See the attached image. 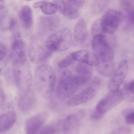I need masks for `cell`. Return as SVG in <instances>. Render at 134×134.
Instances as JSON below:
<instances>
[{"instance_id": "obj_1", "label": "cell", "mask_w": 134, "mask_h": 134, "mask_svg": "<svg viewBox=\"0 0 134 134\" xmlns=\"http://www.w3.org/2000/svg\"><path fill=\"white\" fill-rule=\"evenodd\" d=\"M56 76L53 69L48 64H41L36 69L34 82L40 95L46 99L51 98L54 92Z\"/></svg>"}, {"instance_id": "obj_2", "label": "cell", "mask_w": 134, "mask_h": 134, "mask_svg": "<svg viewBox=\"0 0 134 134\" xmlns=\"http://www.w3.org/2000/svg\"><path fill=\"white\" fill-rule=\"evenodd\" d=\"M13 70L16 84L21 93L31 89L32 73L27 58L12 61Z\"/></svg>"}, {"instance_id": "obj_3", "label": "cell", "mask_w": 134, "mask_h": 134, "mask_svg": "<svg viewBox=\"0 0 134 134\" xmlns=\"http://www.w3.org/2000/svg\"><path fill=\"white\" fill-rule=\"evenodd\" d=\"M79 86L75 74L69 70H65L60 77L56 89V96L60 99L69 98L76 92Z\"/></svg>"}, {"instance_id": "obj_4", "label": "cell", "mask_w": 134, "mask_h": 134, "mask_svg": "<svg viewBox=\"0 0 134 134\" xmlns=\"http://www.w3.org/2000/svg\"><path fill=\"white\" fill-rule=\"evenodd\" d=\"M47 48L52 52H61L68 50L72 43V36L70 30L64 28L50 34L44 42Z\"/></svg>"}, {"instance_id": "obj_5", "label": "cell", "mask_w": 134, "mask_h": 134, "mask_svg": "<svg viewBox=\"0 0 134 134\" xmlns=\"http://www.w3.org/2000/svg\"><path fill=\"white\" fill-rule=\"evenodd\" d=\"M92 46L94 53L101 62H109L113 60L114 50L103 35L95 34L92 39Z\"/></svg>"}, {"instance_id": "obj_6", "label": "cell", "mask_w": 134, "mask_h": 134, "mask_svg": "<svg viewBox=\"0 0 134 134\" xmlns=\"http://www.w3.org/2000/svg\"><path fill=\"white\" fill-rule=\"evenodd\" d=\"M124 18V15L117 10H107L99 20V28L102 32L110 35L114 33Z\"/></svg>"}, {"instance_id": "obj_7", "label": "cell", "mask_w": 134, "mask_h": 134, "mask_svg": "<svg viewBox=\"0 0 134 134\" xmlns=\"http://www.w3.org/2000/svg\"><path fill=\"white\" fill-rule=\"evenodd\" d=\"M52 51L48 50L45 43L37 37L31 38L28 48V56L30 60L35 63L45 61L52 54Z\"/></svg>"}, {"instance_id": "obj_8", "label": "cell", "mask_w": 134, "mask_h": 134, "mask_svg": "<svg viewBox=\"0 0 134 134\" xmlns=\"http://www.w3.org/2000/svg\"><path fill=\"white\" fill-rule=\"evenodd\" d=\"M123 91L118 89L115 91L109 92L97 104L95 110L104 114L118 104L124 99Z\"/></svg>"}, {"instance_id": "obj_9", "label": "cell", "mask_w": 134, "mask_h": 134, "mask_svg": "<svg viewBox=\"0 0 134 134\" xmlns=\"http://www.w3.org/2000/svg\"><path fill=\"white\" fill-rule=\"evenodd\" d=\"M128 70V62L124 59L120 61L111 76L108 83V88L110 92L118 90L124 81Z\"/></svg>"}, {"instance_id": "obj_10", "label": "cell", "mask_w": 134, "mask_h": 134, "mask_svg": "<svg viewBox=\"0 0 134 134\" xmlns=\"http://www.w3.org/2000/svg\"><path fill=\"white\" fill-rule=\"evenodd\" d=\"M47 118L46 112H40L29 117L25 124L26 134H35L43 127Z\"/></svg>"}, {"instance_id": "obj_11", "label": "cell", "mask_w": 134, "mask_h": 134, "mask_svg": "<svg viewBox=\"0 0 134 134\" xmlns=\"http://www.w3.org/2000/svg\"><path fill=\"white\" fill-rule=\"evenodd\" d=\"M96 94V89L90 86L84 89L76 95L70 98L67 103L69 107H74L84 104L92 99Z\"/></svg>"}, {"instance_id": "obj_12", "label": "cell", "mask_w": 134, "mask_h": 134, "mask_svg": "<svg viewBox=\"0 0 134 134\" xmlns=\"http://www.w3.org/2000/svg\"><path fill=\"white\" fill-rule=\"evenodd\" d=\"M10 56L12 61L27 58L25 44L18 32L14 35L11 44Z\"/></svg>"}, {"instance_id": "obj_13", "label": "cell", "mask_w": 134, "mask_h": 134, "mask_svg": "<svg viewBox=\"0 0 134 134\" xmlns=\"http://www.w3.org/2000/svg\"><path fill=\"white\" fill-rule=\"evenodd\" d=\"M75 61L80 63L87 64L90 66H96L99 63V61L94 52L87 50H80L71 53Z\"/></svg>"}, {"instance_id": "obj_14", "label": "cell", "mask_w": 134, "mask_h": 134, "mask_svg": "<svg viewBox=\"0 0 134 134\" xmlns=\"http://www.w3.org/2000/svg\"><path fill=\"white\" fill-rule=\"evenodd\" d=\"M35 103V94L30 89L27 92L21 93L18 99V105L20 111L27 114L33 109Z\"/></svg>"}, {"instance_id": "obj_15", "label": "cell", "mask_w": 134, "mask_h": 134, "mask_svg": "<svg viewBox=\"0 0 134 134\" xmlns=\"http://www.w3.org/2000/svg\"><path fill=\"white\" fill-rule=\"evenodd\" d=\"M80 121L79 117L74 114L68 115L63 124V134H80Z\"/></svg>"}, {"instance_id": "obj_16", "label": "cell", "mask_w": 134, "mask_h": 134, "mask_svg": "<svg viewBox=\"0 0 134 134\" xmlns=\"http://www.w3.org/2000/svg\"><path fill=\"white\" fill-rule=\"evenodd\" d=\"M93 69L91 66L79 63L75 68V75L78 81L79 85H83L87 83L92 77Z\"/></svg>"}, {"instance_id": "obj_17", "label": "cell", "mask_w": 134, "mask_h": 134, "mask_svg": "<svg viewBox=\"0 0 134 134\" xmlns=\"http://www.w3.org/2000/svg\"><path fill=\"white\" fill-rule=\"evenodd\" d=\"M54 3L58 10L65 17L70 19H75L79 16V13L76 8L63 0H55Z\"/></svg>"}, {"instance_id": "obj_18", "label": "cell", "mask_w": 134, "mask_h": 134, "mask_svg": "<svg viewBox=\"0 0 134 134\" xmlns=\"http://www.w3.org/2000/svg\"><path fill=\"white\" fill-rule=\"evenodd\" d=\"M16 115L14 111H8L0 114V134L6 132L14 125Z\"/></svg>"}, {"instance_id": "obj_19", "label": "cell", "mask_w": 134, "mask_h": 134, "mask_svg": "<svg viewBox=\"0 0 134 134\" xmlns=\"http://www.w3.org/2000/svg\"><path fill=\"white\" fill-rule=\"evenodd\" d=\"M60 23V19L58 16H45L40 20L39 26L43 32H48L57 28Z\"/></svg>"}, {"instance_id": "obj_20", "label": "cell", "mask_w": 134, "mask_h": 134, "mask_svg": "<svg viewBox=\"0 0 134 134\" xmlns=\"http://www.w3.org/2000/svg\"><path fill=\"white\" fill-rule=\"evenodd\" d=\"M73 37L75 41L79 43H83L87 37V30L85 20L81 18L75 24L74 28Z\"/></svg>"}, {"instance_id": "obj_21", "label": "cell", "mask_w": 134, "mask_h": 134, "mask_svg": "<svg viewBox=\"0 0 134 134\" xmlns=\"http://www.w3.org/2000/svg\"><path fill=\"white\" fill-rule=\"evenodd\" d=\"M19 17L24 28L29 30L33 23L32 14L30 7L28 6H23L19 12Z\"/></svg>"}, {"instance_id": "obj_22", "label": "cell", "mask_w": 134, "mask_h": 134, "mask_svg": "<svg viewBox=\"0 0 134 134\" xmlns=\"http://www.w3.org/2000/svg\"><path fill=\"white\" fill-rule=\"evenodd\" d=\"M8 12L5 7L0 10V29L3 30H13L16 27V21L9 18Z\"/></svg>"}, {"instance_id": "obj_23", "label": "cell", "mask_w": 134, "mask_h": 134, "mask_svg": "<svg viewBox=\"0 0 134 134\" xmlns=\"http://www.w3.org/2000/svg\"><path fill=\"white\" fill-rule=\"evenodd\" d=\"M34 8H40L41 12L47 15L55 14L58 10L57 5L54 3L48 1H39L35 2L32 5Z\"/></svg>"}, {"instance_id": "obj_24", "label": "cell", "mask_w": 134, "mask_h": 134, "mask_svg": "<svg viewBox=\"0 0 134 134\" xmlns=\"http://www.w3.org/2000/svg\"><path fill=\"white\" fill-rule=\"evenodd\" d=\"M96 67L99 74L106 77H111L115 70L114 63L112 61L105 63L101 62Z\"/></svg>"}, {"instance_id": "obj_25", "label": "cell", "mask_w": 134, "mask_h": 134, "mask_svg": "<svg viewBox=\"0 0 134 134\" xmlns=\"http://www.w3.org/2000/svg\"><path fill=\"white\" fill-rule=\"evenodd\" d=\"M124 97L129 102L134 103V80L127 83L124 87Z\"/></svg>"}, {"instance_id": "obj_26", "label": "cell", "mask_w": 134, "mask_h": 134, "mask_svg": "<svg viewBox=\"0 0 134 134\" xmlns=\"http://www.w3.org/2000/svg\"><path fill=\"white\" fill-rule=\"evenodd\" d=\"M107 5V0H94L91 6V11L94 14L102 12Z\"/></svg>"}, {"instance_id": "obj_27", "label": "cell", "mask_w": 134, "mask_h": 134, "mask_svg": "<svg viewBox=\"0 0 134 134\" xmlns=\"http://www.w3.org/2000/svg\"><path fill=\"white\" fill-rule=\"evenodd\" d=\"M126 20L128 25L134 26V7H126Z\"/></svg>"}, {"instance_id": "obj_28", "label": "cell", "mask_w": 134, "mask_h": 134, "mask_svg": "<svg viewBox=\"0 0 134 134\" xmlns=\"http://www.w3.org/2000/svg\"><path fill=\"white\" fill-rule=\"evenodd\" d=\"M74 61L75 60L73 58L71 54H70L60 60L58 63V66L60 69H65L73 64Z\"/></svg>"}, {"instance_id": "obj_29", "label": "cell", "mask_w": 134, "mask_h": 134, "mask_svg": "<svg viewBox=\"0 0 134 134\" xmlns=\"http://www.w3.org/2000/svg\"><path fill=\"white\" fill-rule=\"evenodd\" d=\"M57 127L53 125H49L42 127L35 134H55Z\"/></svg>"}, {"instance_id": "obj_30", "label": "cell", "mask_w": 134, "mask_h": 134, "mask_svg": "<svg viewBox=\"0 0 134 134\" xmlns=\"http://www.w3.org/2000/svg\"><path fill=\"white\" fill-rule=\"evenodd\" d=\"M76 9H81L84 5L85 0H64Z\"/></svg>"}, {"instance_id": "obj_31", "label": "cell", "mask_w": 134, "mask_h": 134, "mask_svg": "<svg viewBox=\"0 0 134 134\" xmlns=\"http://www.w3.org/2000/svg\"><path fill=\"white\" fill-rule=\"evenodd\" d=\"M125 120L128 124H134V111H130L127 114Z\"/></svg>"}, {"instance_id": "obj_32", "label": "cell", "mask_w": 134, "mask_h": 134, "mask_svg": "<svg viewBox=\"0 0 134 134\" xmlns=\"http://www.w3.org/2000/svg\"><path fill=\"white\" fill-rule=\"evenodd\" d=\"M7 53V49L5 46L0 42V61L3 60L5 57Z\"/></svg>"}, {"instance_id": "obj_33", "label": "cell", "mask_w": 134, "mask_h": 134, "mask_svg": "<svg viewBox=\"0 0 134 134\" xmlns=\"http://www.w3.org/2000/svg\"><path fill=\"white\" fill-rule=\"evenodd\" d=\"M126 7H134V0H119Z\"/></svg>"}, {"instance_id": "obj_34", "label": "cell", "mask_w": 134, "mask_h": 134, "mask_svg": "<svg viewBox=\"0 0 134 134\" xmlns=\"http://www.w3.org/2000/svg\"><path fill=\"white\" fill-rule=\"evenodd\" d=\"M5 100V93L0 85V108L3 105Z\"/></svg>"}, {"instance_id": "obj_35", "label": "cell", "mask_w": 134, "mask_h": 134, "mask_svg": "<svg viewBox=\"0 0 134 134\" xmlns=\"http://www.w3.org/2000/svg\"><path fill=\"white\" fill-rule=\"evenodd\" d=\"M103 115H104L103 114H101V113H99V112H98V111H97L95 110V111L92 114L91 118L92 119L97 120V119H99L103 117Z\"/></svg>"}, {"instance_id": "obj_36", "label": "cell", "mask_w": 134, "mask_h": 134, "mask_svg": "<svg viewBox=\"0 0 134 134\" xmlns=\"http://www.w3.org/2000/svg\"><path fill=\"white\" fill-rule=\"evenodd\" d=\"M128 129L125 128H119L116 130L115 132H113L112 134H128Z\"/></svg>"}, {"instance_id": "obj_37", "label": "cell", "mask_w": 134, "mask_h": 134, "mask_svg": "<svg viewBox=\"0 0 134 134\" xmlns=\"http://www.w3.org/2000/svg\"><path fill=\"white\" fill-rule=\"evenodd\" d=\"M5 0H0V10L5 7Z\"/></svg>"}, {"instance_id": "obj_38", "label": "cell", "mask_w": 134, "mask_h": 134, "mask_svg": "<svg viewBox=\"0 0 134 134\" xmlns=\"http://www.w3.org/2000/svg\"><path fill=\"white\" fill-rule=\"evenodd\" d=\"M26 1H32V0H26Z\"/></svg>"}, {"instance_id": "obj_39", "label": "cell", "mask_w": 134, "mask_h": 134, "mask_svg": "<svg viewBox=\"0 0 134 134\" xmlns=\"http://www.w3.org/2000/svg\"><path fill=\"white\" fill-rule=\"evenodd\" d=\"M1 71H2V69H0V72H1Z\"/></svg>"}]
</instances>
